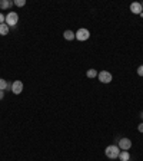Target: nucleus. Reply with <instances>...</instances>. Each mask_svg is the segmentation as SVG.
I'll return each mask as SVG.
<instances>
[{"instance_id": "1", "label": "nucleus", "mask_w": 143, "mask_h": 161, "mask_svg": "<svg viewBox=\"0 0 143 161\" xmlns=\"http://www.w3.org/2000/svg\"><path fill=\"white\" fill-rule=\"evenodd\" d=\"M120 151L122 150H120L117 145L112 144V145H107L106 147V150H105V155H106L107 158H110V160H116V158L119 157Z\"/></svg>"}, {"instance_id": "2", "label": "nucleus", "mask_w": 143, "mask_h": 161, "mask_svg": "<svg viewBox=\"0 0 143 161\" xmlns=\"http://www.w3.org/2000/svg\"><path fill=\"white\" fill-rule=\"evenodd\" d=\"M17 22H19V14H17L16 12H9V13L6 14V25L9 27L16 26Z\"/></svg>"}, {"instance_id": "3", "label": "nucleus", "mask_w": 143, "mask_h": 161, "mask_svg": "<svg viewBox=\"0 0 143 161\" xmlns=\"http://www.w3.org/2000/svg\"><path fill=\"white\" fill-rule=\"evenodd\" d=\"M74 33H76V39L80 40V42H84V40H87L90 37V32L87 29H84V27H80Z\"/></svg>"}, {"instance_id": "4", "label": "nucleus", "mask_w": 143, "mask_h": 161, "mask_svg": "<svg viewBox=\"0 0 143 161\" xmlns=\"http://www.w3.org/2000/svg\"><path fill=\"white\" fill-rule=\"evenodd\" d=\"M117 147L122 151H129L132 148V140L130 138H120L117 142Z\"/></svg>"}, {"instance_id": "5", "label": "nucleus", "mask_w": 143, "mask_h": 161, "mask_svg": "<svg viewBox=\"0 0 143 161\" xmlns=\"http://www.w3.org/2000/svg\"><path fill=\"white\" fill-rule=\"evenodd\" d=\"M97 78H99V80L102 82V84H110V82H112V79H113L112 74H110V72H107V70H102V72H99Z\"/></svg>"}, {"instance_id": "6", "label": "nucleus", "mask_w": 143, "mask_h": 161, "mask_svg": "<svg viewBox=\"0 0 143 161\" xmlns=\"http://www.w3.org/2000/svg\"><path fill=\"white\" fill-rule=\"evenodd\" d=\"M12 92L14 95H20L23 92V82L22 80H14L13 84H12Z\"/></svg>"}, {"instance_id": "7", "label": "nucleus", "mask_w": 143, "mask_h": 161, "mask_svg": "<svg viewBox=\"0 0 143 161\" xmlns=\"http://www.w3.org/2000/svg\"><path fill=\"white\" fill-rule=\"evenodd\" d=\"M130 12L133 14H142L143 13V9H142V4L139 2H133L130 4Z\"/></svg>"}, {"instance_id": "8", "label": "nucleus", "mask_w": 143, "mask_h": 161, "mask_svg": "<svg viewBox=\"0 0 143 161\" xmlns=\"http://www.w3.org/2000/svg\"><path fill=\"white\" fill-rule=\"evenodd\" d=\"M63 37L66 40H73V39H76V33H74L73 30H64V32H63Z\"/></svg>"}, {"instance_id": "9", "label": "nucleus", "mask_w": 143, "mask_h": 161, "mask_svg": "<svg viewBox=\"0 0 143 161\" xmlns=\"http://www.w3.org/2000/svg\"><path fill=\"white\" fill-rule=\"evenodd\" d=\"M14 4V2H9V0H0V9L2 10H6L9 7H12Z\"/></svg>"}, {"instance_id": "10", "label": "nucleus", "mask_w": 143, "mask_h": 161, "mask_svg": "<svg viewBox=\"0 0 143 161\" xmlns=\"http://www.w3.org/2000/svg\"><path fill=\"white\" fill-rule=\"evenodd\" d=\"M119 158L120 161H129L130 160V154H129V151H120V154H119Z\"/></svg>"}, {"instance_id": "11", "label": "nucleus", "mask_w": 143, "mask_h": 161, "mask_svg": "<svg viewBox=\"0 0 143 161\" xmlns=\"http://www.w3.org/2000/svg\"><path fill=\"white\" fill-rule=\"evenodd\" d=\"M9 30H10V27L7 26L6 23H2V25H0V35H2V36H6V35H9Z\"/></svg>"}, {"instance_id": "12", "label": "nucleus", "mask_w": 143, "mask_h": 161, "mask_svg": "<svg viewBox=\"0 0 143 161\" xmlns=\"http://www.w3.org/2000/svg\"><path fill=\"white\" fill-rule=\"evenodd\" d=\"M97 75H99V72H97L96 69H89L86 72V76L90 78V79H92V78H97Z\"/></svg>"}, {"instance_id": "13", "label": "nucleus", "mask_w": 143, "mask_h": 161, "mask_svg": "<svg viewBox=\"0 0 143 161\" xmlns=\"http://www.w3.org/2000/svg\"><path fill=\"white\" fill-rule=\"evenodd\" d=\"M9 88V82L3 78H0V91H6Z\"/></svg>"}, {"instance_id": "14", "label": "nucleus", "mask_w": 143, "mask_h": 161, "mask_svg": "<svg viewBox=\"0 0 143 161\" xmlns=\"http://www.w3.org/2000/svg\"><path fill=\"white\" fill-rule=\"evenodd\" d=\"M26 4V0H14V6L17 7H23Z\"/></svg>"}, {"instance_id": "15", "label": "nucleus", "mask_w": 143, "mask_h": 161, "mask_svg": "<svg viewBox=\"0 0 143 161\" xmlns=\"http://www.w3.org/2000/svg\"><path fill=\"white\" fill-rule=\"evenodd\" d=\"M137 75H139V76H143V65H140V66L137 68Z\"/></svg>"}, {"instance_id": "16", "label": "nucleus", "mask_w": 143, "mask_h": 161, "mask_svg": "<svg viewBox=\"0 0 143 161\" xmlns=\"http://www.w3.org/2000/svg\"><path fill=\"white\" fill-rule=\"evenodd\" d=\"M2 23H6V16L3 13H0V25Z\"/></svg>"}, {"instance_id": "17", "label": "nucleus", "mask_w": 143, "mask_h": 161, "mask_svg": "<svg viewBox=\"0 0 143 161\" xmlns=\"http://www.w3.org/2000/svg\"><path fill=\"white\" fill-rule=\"evenodd\" d=\"M137 131H139V132H142V134H143V122H140V124L137 125Z\"/></svg>"}, {"instance_id": "18", "label": "nucleus", "mask_w": 143, "mask_h": 161, "mask_svg": "<svg viewBox=\"0 0 143 161\" xmlns=\"http://www.w3.org/2000/svg\"><path fill=\"white\" fill-rule=\"evenodd\" d=\"M4 98V91H0V101Z\"/></svg>"}, {"instance_id": "19", "label": "nucleus", "mask_w": 143, "mask_h": 161, "mask_svg": "<svg viewBox=\"0 0 143 161\" xmlns=\"http://www.w3.org/2000/svg\"><path fill=\"white\" fill-rule=\"evenodd\" d=\"M140 118H142V119H143V111H142V112H140Z\"/></svg>"}, {"instance_id": "20", "label": "nucleus", "mask_w": 143, "mask_h": 161, "mask_svg": "<svg viewBox=\"0 0 143 161\" xmlns=\"http://www.w3.org/2000/svg\"><path fill=\"white\" fill-rule=\"evenodd\" d=\"M140 4H142V9H143V3H140Z\"/></svg>"}]
</instances>
